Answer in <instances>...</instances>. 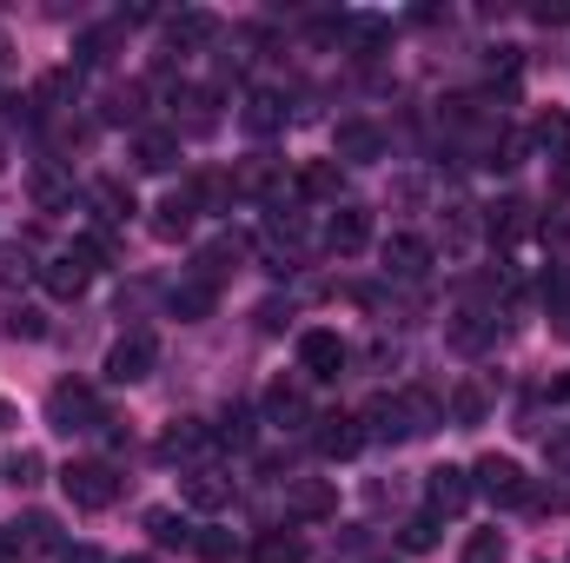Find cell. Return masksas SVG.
I'll return each mask as SVG.
<instances>
[{
  "label": "cell",
  "instance_id": "obj_1",
  "mask_svg": "<svg viewBox=\"0 0 570 563\" xmlns=\"http://www.w3.org/2000/svg\"><path fill=\"white\" fill-rule=\"evenodd\" d=\"M60 491H67L73 511H107V504L120 497V471H114L107 457H73V464L60 471Z\"/></svg>",
  "mask_w": 570,
  "mask_h": 563
},
{
  "label": "cell",
  "instance_id": "obj_2",
  "mask_svg": "<svg viewBox=\"0 0 570 563\" xmlns=\"http://www.w3.org/2000/svg\"><path fill=\"white\" fill-rule=\"evenodd\" d=\"M47 424H53L60 437L100 431V424H107V412H100V392H94V385H80V378L53 385V392H47Z\"/></svg>",
  "mask_w": 570,
  "mask_h": 563
},
{
  "label": "cell",
  "instance_id": "obj_3",
  "mask_svg": "<svg viewBox=\"0 0 570 563\" xmlns=\"http://www.w3.org/2000/svg\"><path fill=\"white\" fill-rule=\"evenodd\" d=\"M471 491L491 497V504H504V511L531 504V477H524L518 457H478V464H471Z\"/></svg>",
  "mask_w": 570,
  "mask_h": 563
},
{
  "label": "cell",
  "instance_id": "obj_4",
  "mask_svg": "<svg viewBox=\"0 0 570 563\" xmlns=\"http://www.w3.org/2000/svg\"><path fill=\"white\" fill-rule=\"evenodd\" d=\"M94 273H100V259L87 253V239H73L67 253H53V259L40 266V285H47L53 298H80V292L94 285Z\"/></svg>",
  "mask_w": 570,
  "mask_h": 563
},
{
  "label": "cell",
  "instance_id": "obj_5",
  "mask_svg": "<svg viewBox=\"0 0 570 563\" xmlns=\"http://www.w3.org/2000/svg\"><path fill=\"white\" fill-rule=\"evenodd\" d=\"M153 358H159V338L140 325V332L114 338V352H107V378H114V385H140L146 372H153Z\"/></svg>",
  "mask_w": 570,
  "mask_h": 563
},
{
  "label": "cell",
  "instance_id": "obj_6",
  "mask_svg": "<svg viewBox=\"0 0 570 563\" xmlns=\"http://www.w3.org/2000/svg\"><path fill=\"white\" fill-rule=\"evenodd\" d=\"M345 358H352V352H345L338 332H305V338H298V372H305L312 385H332V378L345 372Z\"/></svg>",
  "mask_w": 570,
  "mask_h": 563
},
{
  "label": "cell",
  "instance_id": "obj_7",
  "mask_svg": "<svg viewBox=\"0 0 570 563\" xmlns=\"http://www.w3.org/2000/svg\"><path fill=\"white\" fill-rule=\"evenodd\" d=\"M379 259H385L392 279H405V285H419L431 273V246L419 239V233H392V239L379 246Z\"/></svg>",
  "mask_w": 570,
  "mask_h": 563
},
{
  "label": "cell",
  "instance_id": "obj_8",
  "mask_svg": "<svg viewBox=\"0 0 570 563\" xmlns=\"http://www.w3.org/2000/svg\"><path fill=\"white\" fill-rule=\"evenodd\" d=\"M425 497H431V517H458L471 504V471H458V464L425 471Z\"/></svg>",
  "mask_w": 570,
  "mask_h": 563
},
{
  "label": "cell",
  "instance_id": "obj_9",
  "mask_svg": "<svg viewBox=\"0 0 570 563\" xmlns=\"http://www.w3.org/2000/svg\"><path fill=\"white\" fill-rule=\"evenodd\" d=\"M213 40H219V13H206V7H186V13L166 20V47H173V53H199V47H213Z\"/></svg>",
  "mask_w": 570,
  "mask_h": 563
},
{
  "label": "cell",
  "instance_id": "obj_10",
  "mask_svg": "<svg viewBox=\"0 0 570 563\" xmlns=\"http://www.w3.org/2000/svg\"><path fill=\"white\" fill-rule=\"evenodd\" d=\"M325 246H332L338 259L365 253V246H372V213H365V206H338V213L325 219Z\"/></svg>",
  "mask_w": 570,
  "mask_h": 563
},
{
  "label": "cell",
  "instance_id": "obj_11",
  "mask_svg": "<svg viewBox=\"0 0 570 563\" xmlns=\"http://www.w3.org/2000/svg\"><path fill=\"white\" fill-rule=\"evenodd\" d=\"M318 431H312V444H318V457H352L358 444H365V424H358V412H325V418H312Z\"/></svg>",
  "mask_w": 570,
  "mask_h": 563
},
{
  "label": "cell",
  "instance_id": "obj_12",
  "mask_svg": "<svg viewBox=\"0 0 570 563\" xmlns=\"http://www.w3.org/2000/svg\"><path fill=\"white\" fill-rule=\"evenodd\" d=\"M358 424H365V437H379V444H405V437H419V431H412V412H405V398H372V405L358 412Z\"/></svg>",
  "mask_w": 570,
  "mask_h": 563
},
{
  "label": "cell",
  "instance_id": "obj_13",
  "mask_svg": "<svg viewBox=\"0 0 570 563\" xmlns=\"http://www.w3.org/2000/svg\"><path fill=\"white\" fill-rule=\"evenodd\" d=\"M179 491H186V504H193V511H226V504H233V477H226L219 464L186 471V477H179Z\"/></svg>",
  "mask_w": 570,
  "mask_h": 563
},
{
  "label": "cell",
  "instance_id": "obj_14",
  "mask_svg": "<svg viewBox=\"0 0 570 563\" xmlns=\"http://www.w3.org/2000/svg\"><path fill=\"white\" fill-rule=\"evenodd\" d=\"M13 544H20V557H67V544H60V524L47 517V511H27L13 531H7Z\"/></svg>",
  "mask_w": 570,
  "mask_h": 563
},
{
  "label": "cell",
  "instance_id": "obj_15",
  "mask_svg": "<svg viewBox=\"0 0 570 563\" xmlns=\"http://www.w3.org/2000/svg\"><path fill=\"white\" fill-rule=\"evenodd\" d=\"M332 146H338V166H372V159L385 152V134H379L372 120H338Z\"/></svg>",
  "mask_w": 570,
  "mask_h": 563
},
{
  "label": "cell",
  "instance_id": "obj_16",
  "mask_svg": "<svg viewBox=\"0 0 570 563\" xmlns=\"http://www.w3.org/2000/svg\"><path fill=\"white\" fill-rule=\"evenodd\" d=\"M285 504H292V517H298V524H325V517H338V491H332L325 477H298Z\"/></svg>",
  "mask_w": 570,
  "mask_h": 563
},
{
  "label": "cell",
  "instance_id": "obj_17",
  "mask_svg": "<svg viewBox=\"0 0 570 563\" xmlns=\"http://www.w3.org/2000/svg\"><path fill=\"white\" fill-rule=\"evenodd\" d=\"M305 418H312V405H305V385H298V378H273V385H266V424L298 431Z\"/></svg>",
  "mask_w": 570,
  "mask_h": 563
},
{
  "label": "cell",
  "instance_id": "obj_18",
  "mask_svg": "<svg viewBox=\"0 0 570 563\" xmlns=\"http://www.w3.org/2000/svg\"><path fill=\"white\" fill-rule=\"evenodd\" d=\"M233 192H239V199H273V206H279V159H273V152H253V159L233 172Z\"/></svg>",
  "mask_w": 570,
  "mask_h": 563
},
{
  "label": "cell",
  "instance_id": "obj_19",
  "mask_svg": "<svg viewBox=\"0 0 570 563\" xmlns=\"http://www.w3.org/2000/svg\"><path fill=\"white\" fill-rule=\"evenodd\" d=\"M193 219H199V206H193V199H186V186H179V192H166V199L153 206V239H166V246H173V239H186V233H193Z\"/></svg>",
  "mask_w": 570,
  "mask_h": 563
},
{
  "label": "cell",
  "instance_id": "obj_20",
  "mask_svg": "<svg viewBox=\"0 0 570 563\" xmlns=\"http://www.w3.org/2000/svg\"><path fill=\"white\" fill-rule=\"evenodd\" d=\"M134 166H140V172H173V166H179V134L140 127V134H134Z\"/></svg>",
  "mask_w": 570,
  "mask_h": 563
},
{
  "label": "cell",
  "instance_id": "obj_21",
  "mask_svg": "<svg viewBox=\"0 0 570 563\" xmlns=\"http://www.w3.org/2000/svg\"><path fill=\"white\" fill-rule=\"evenodd\" d=\"M239 120H246V134L273 140V134L285 127V93H273V87H253V93H246V113H239Z\"/></svg>",
  "mask_w": 570,
  "mask_h": 563
},
{
  "label": "cell",
  "instance_id": "obj_22",
  "mask_svg": "<svg viewBox=\"0 0 570 563\" xmlns=\"http://www.w3.org/2000/svg\"><path fill=\"white\" fill-rule=\"evenodd\" d=\"M73 93H80V73H73V67H53V73H47V80L33 87L27 113H33V120H47V113H60V107H67Z\"/></svg>",
  "mask_w": 570,
  "mask_h": 563
},
{
  "label": "cell",
  "instance_id": "obj_23",
  "mask_svg": "<svg viewBox=\"0 0 570 563\" xmlns=\"http://www.w3.org/2000/svg\"><path fill=\"white\" fill-rule=\"evenodd\" d=\"M239 253H246V233H226V239H213L199 259H193V279H206V285H219L233 266H239Z\"/></svg>",
  "mask_w": 570,
  "mask_h": 563
},
{
  "label": "cell",
  "instance_id": "obj_24",
  "mask_svg": "<svg viewBox=\"0 0 570 563\" xmlns=\"http://www.w3.org/2000/svg\"><path fill=\"white\" fill-rule=\"evenodd\" d=\"M206 444H213V431H206L199 418H173V424H166V437H159V457H166V464H179V457H199Z\"/></svg>",
  "mask_w": 570,
  "mask_h": 563
},
{
  "label": "cell",
  "instance_id": "obj_25",
  "mask_svg": "<svg viewBox=\"0 0 570 563\" xmlns=\"http://www.w3.org/2000/svg\"><path fill=\"white\" fill-rule=\"evenodd\" d=\"M120 53V20L114 27H87L80 40H73V73H87V67H107Z\"/></svg>",
  "mask_w": 570,
  "mask_h": 563
},
{
  "label": "cell",
  "instance_id": "obj_26",
  "mask_svg": "<svg viewBox=\"0 0 570 563\" xmlns=\"http://www.w3.org/2000/svg\"><path fill=\"white\" fill-rule=\"evenodd\" d=\"M186 199H193L199 213H233L239 192H233V172H193V179H186Z\"/></svg>",
  "mask_w": 570,
  "mask_h": 563
},
{
  "label": "cell",
  "instance_id": "obj_27",
  "mask_svg": "<svg viewBox=\"0 0 570 563\" xmlns=\"http://www.w3.org/2000/svg\"><path fill=\"white\" fill-rule=\"evenodd\" d=\"M298 192L305 199H338L345 192V166L338 159H305L298 166Z\"/></svg>",
  "mask_w": 570,
  "mask_h": 563
},
{
  "label": "cell",
  "instance_id": "obj_28",
  "mask_svg": "<svg viewBox=\"0 0 570 563\" xmlns=\"http://www.w3.org/2000/svg\"><path fill=\"white\" fill-rule=\"evenodd\" d=\"M146 531H153L159 551H193V544H199V531H193L179 511H146Z\"/></svg>",
  "mask_w": 570,
  "mask_h": 563
},
{
  "label": "cell",
  "instance_id": "obj_29",
  "mask_svg": "<svg viewBox=\"0 0 570 563\" xmlns=\"http://www.w3.org/2000/svg\"><path fill=\"white\" fill-rule=\"evenodd\" d=\"M338 33H352V53H358V60H379V47L392 40V27H385L379 13H358V20H338Z\"/></svg>",
  "mask_w": 570,
  "mask_h": 563
},
{
  "label": "cell",
  "instance_id": "obj_30",
  "mask_svg": "<svg viewBox=\"0 0 570 563\" xmlns=\"http://www.w3.org/2000/svg\"><path fill=\"white\" fill-rule=\"evenodd\" d=\"M478 239V206H444V259H464Z\"/></svg>",
  "mask_w": 570,
  "mask_h": 563
},
{
  "label": "cell",
  "instance_id": "obj_31",
  "mask_svg": "<svg viewBox=\"0 0 570 563\" xmlns=\"http://www.w3.org/2000/svg\"><path fill=\"white\" fill-rule=\"evenodd\" d=\"M253 431H259L253 405H226V412H219V424H213V444H226V451H246V444H253Z\"/></svg>",
  "mask_w": 570,
  "mask_h": 563
},
{
  "label": "cell",
  "instance_id": "obj_32",
  "mask_svg": "<svg viewBox=\"0 0 570 563\" xmlns=\"http://www.w3.org/2000/svg\"><path fill=\"white\" fill-rule=\"evenodd\" d=\"M166 305H173V318H179V325H199V318L213 312V285H206V279L173 285V298H166Z\"/></svg>",
  "mask_w": 570,
  "mask_h": 563
},
{
  "label": "cell",
  "instance_id": "obj_33",
  "mask_svg": "<svg viewBox=\"0 0 570 563\" xmlns=\"http://www.w3.org/2000/svg\"><path fill=\"white\" fill-rule=\"evenodd\" d=\"M524 140L538 146V152H558V159H564V152H570V113H538Z\"/></svg>",
  "mask_w": 570,
  "mask_h": 563
},
{
  "label": "cell",
  "instance_id": "obj_34",
  "mask_svg": "<svg viewBox=\"0 0 570 563\" xmlns=\"http://www.w3.org/2000/svg\"><path fill=\"white\" fill-rule=\"evenodd\" d=\"M94 206H100V219L114 226V219H127V213H134V186L107 172V179H94Z\"/></svg>",
  "mask_w": 570,
  "mask_h": 563
},
{
  "label": "cell",
  "instance_id": "obj_35",
  "mask_svg": "<svg viewBox=\"0 0 570 563\" xmlns=\"http://www.w3.org/2000/svg\"><path fill=\"white\" fill-rule=\"evenodd\" d=\"M451 345H458V352H484V345H491V318H484V312H458V318H451Z\"/></svg>",
  "mask_w": 570,
  "mask_h": 563
},
{
  "label": "cell",
  "instance_id": "obj_36",
  "mask_svg": "<svg viewBox=\"0 0 570 563\" xmlns=\"http://www.w3.org/2000/svg\"><path fill=\"white\" fill-rule=\"evenodd\" d=\"M253 563H305V544H298L292 531H266V537L253 544Z\"/></svg>",
  "mask_w": 570,
  "mask_h": 563
},
{
  "label": "cell",
  "instance_id": "obj_37",
  "mask_svg": "<svg viewBox=\"0 0 570 563\" xmlns=\"http://www.w3.org/2000/svg\"><path fill=\"white\" fill-rule=\"evenodd\" d=\"M399 398H405V412H412V431H438V424H444V405H438V392L412 385V392H399Z\"/></svg>",
  "mask_w": 570,
  "mask_h": 563
},
{
  "label": "cell",
  "instance_id": "obj_38",
  "mask_svg": "<svg viewBox=\"0 0 570 563\" xmlns=\"http://www.w3.org/2000/svg\"><path fill=\"white\" fill-rule=\"evenodd\" d=\"M524 213H531V206H524V199H504V206H491V239H518V233H524V226H531V219H524Z\"/></svg>",
  "mask_w": 570,
  "mask_h": 563
},
{
  "label": "cell",
  "instance_id": "obj_39",
  "mask_svg": "<svg viewBox=\"0 0 570 563\" xmlns=\"http://www.w3.org/2000/svg\"><path fill=\"white\" fill-rule=\"evenodd\" d=\"M33 199H40V206L53 213V206H67V199H73V186H67V179H60L53 166H40V172H33Z\"/></svg>",
  "mask_w": 570,
  "mask_h": 563
},
{
  "label": "cell",
  "instance_id": "obj_40",
  "mask_svg": "<svg viewBox=\"0 0 570 563\" xmlns=\"http://www.w3.org/2000/svg\"><path fill=\"white\" fill-rule=\"evenodd\" d=\"M193 551H199L206 563H233V557H239V537H233V531H199V544H193Z\"/></svg>",
  "mask_w": 570,
  "mask_h": 563
},
{
  "label": "cell",
  "instance_id": "obj_41",
  "mask_svg": "<svg viewBox=\"0 0 570 563\" xmlns=\"http://www.w3.org/2000/svg\"><path fill=\"white\" fill-rule=\"evenodd\" d=\"M431 544H438V517H412V524L399 531V551H405V557H419Z\"/></svg>",
  "mask_w": 570,
  "mask_h": 563
},
{
  "label": "cell",
  "instance_id": "obj_42",
  "mask_svg": "<svg viewBox=\"0 0 570 563\" xmlns=\"http://www.w3.org/2000/svg\"><path fill=\"white\" fill-rule=\"evenodd\" d=\"M464 563H504V531H471Z\"/></svg>",
  "mask_w": 570,
  "mask_h": 563
},
{
  "label": "cell",
  "instance_id": "obj_43",
  "mask_svg": "<svg viewBox=\"0 0 570 563\" xmlns=\"http://www.w3.org/2000/svg\"><path fill=\"white\" fill-rule=\"evenodd\" d=\"M107 120H114V127L140 120V87H114V93H107Z\"/></svg>",
  "mask_w": 570,
  "mask_h": 563
},
{
  "label": "cell",
  "instance_id": "obj_44",
  "mask_svg": "<svg viewBox=\"0 0 570 563\" xmlns=\"http://www.w3.org/2000/svg\"><path fill=\"white\" fill-rule=\"evenodd\" d=\"M40 471H47V464H40V451H13V457H7V477H13L20 491H27V484H40Z\"/></svg>",
  "mask_w": 570,
  "mask_h": 563
},
{
  "label": "cell",
  "instance_id": "obj_45",
  "mask_svg": "<svg viewBox=\"0 0 570 563\" xmlns=\"http://www.w3.org/2000/svg\"><path fill=\"white\" fill-rule=\"evenodd\" d=\"M27 273H33V259H27L20 246H0V285H20Z\"/></svg>",
  "mask_w": 570,
  "mask_h": 563
},
{
  "label": "cell",
  "instance_id": "obj_46",
  "mask_svg": "<svg viewBox=\"0 0 570 563\" xmlns=\"http://www.w3.org/2000/svg\"><path fill=\"white\" fill-rule=\"evenodd\" d=\"M538 298H544V305H570V273L564 266H551V273L538 279Z\"/></svg>",
  "mask_w": 570,
  "mask_h": 563
},
{
  "label": "cell",
  "instance_id": "obj_47",
  "mask_svg": "<svg viewBox=\"0 0 570 563\" xmlns=\"http://www.w3.org/2000/svg\"><path fill=\"white\" fill-rule=\"evenodd\" d=\"M451 418H458V424H484V392H471V385H464V392L451 398Z\"/></svg>",
  "mask_w": 570,
  "mask_h": 563
},
{
  "label": "cell",
  "instance_id": "obj_48",
  "mask_svg": "<svg viewBox=\"0 0 570 563\" xmlns=\"http://www.w3.org/2000/svg\"><path fill=\"white\" fill-rule=\"evenodd\" d=\"M544 457H551V471H558V477H570V431L544 437Z\"/></svg>",
  "mask_w": 570,
  "mask_h": 563
},
{
  "label": "cell",
  "instance_id": "obj_49",
  "mask_svg": "<svg viewBox=\"0 0 570 563\" xmlns=\"http://www.w3.org/2000/svg\"><path fill=\"white\" fill-rule=\"evenodd\" d=\"M551 192H564V199H570V152L551 166Z\"/></svg>",
  "mask_w": 570,
  "mask_h": 563
},
{
  "label": "cell",
  "instance_id": "obj_50",
  "mask_svg": "<svg viewBox=\"0 0 570 563\" xmlns=\"http://www.w3.org/2000/svg\"><path fill=\"white\" fill-rule=\"evenodd\" d=\"M60 563H107V557H100L94 544H73V551H67V557H60Z\"/></svg>",
  "mask_w": 570,
  "mask_h": 563
},
{
  "label": "cell",
  "instance_id": "obj_51",
  "mask_svg": "<svg viewBox=\"0 0 570 563\" xmlns=\"http://www.w3.org/2000/svg\"><path fill=\"white\" fill-rule=\"evenodd\" d=\"M0 563H27V557H20V544H13V537H0Z\"/></svg>",
  "mask_w": 570,
  "mask_h": 563
},
{
  "label": "cell",
  "instance_id": "obj_52",
  "mask_svg": "<svg viewBox=\"0 0 570 563\" xmlns=\"http://www.w3.org/2000/svg\"><path fill=\"white\" fill-rule=\"evenodd\" d=\"M13 424H20V412H13V405L0 398V431H13Z\"/></svg>",
  "mask_w": 570,
  "mask_h": 563
},
{
  "label": "cell",
  "instance_id": "obj_53",
  "mask_svg": "<svg viewBox=\"0 0 570 563\" xmlns=\"http://www.w3.org/2000/svg\"><path fill=\"white\" fill-rule=\"evenodd\" d=\"M551 398H558V405H570V378H558V385H551Z\"/></svg>",
  "mask_w": 570,
  "mask_h": 563
},
{
  "label": "cell",
  "instance_id": "obj_54",
  "mask_svg": "<svg viewBox=\"0 0 570 563\" xmlns=\"http://www.w3.org/2000/svg\"><path fill=\"white\" fill-rule=\"evenodd\" d=\"M7 53H13V47H7V40H0V73H7Z\"/></svg>",
  "mask_w": 570,
  "mask_h": 563
},
{
  "label": "cell",
  "instance_id": "obj_55",
  "mask_svg": "<svg viewBox=\"0 0 570 563\" xmlns=\"http://www.w3.org/2000/svg\"><path fill=\"white\" fill-rule=\"evenodd\" d=\"M372 563H399V557H372Z\"/></svg>",
  "mask_w": 570,
  "mask_h": 563
},
{
  "label": "cell",
  "instance_id": "obj_56",
  "mask_svg": "<svg viewBox=\"0 0 570 563\" xmlns=\"http://www.w3.org/2000/svg\"><path fill=\"white\" fill-rule=\"evenodd\" d=\"M127 563H153V557H127Z\"/></svg>",
  "mask_w": 570,
  "mask_h": 563
},
{
  "label": "cell",
  "instance_id": "obj_57",
  "mask_svg": "<svg viewBox=\"0 0 570 563\" xmlns=\"http://www.w3.org/2000/svg\"><path fill=\"white\" fill-rule=\"evenodd\" d=\"M0 166H7V152H0Z\"/></svg>",
  "mask_w": 570,
  "mask_h": 563
}]
</instances>
